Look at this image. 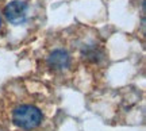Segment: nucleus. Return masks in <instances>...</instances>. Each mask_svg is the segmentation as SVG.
Listing matches in <instances>:
<instances>
[{"label":"nucleus","mask_w":146,"mask_h":131,"mask_svg":"<svg viewBox=\"0 0 146 131\" xmlns=\"http://www.w3.org/2000/svg\"><path fill=\"white\" fill-rule=\"evenodd\" d=\"M57 96L38 79H16L0 91L1 131H54Z\"/></svg>","instance_id":"1"},{"label":"nucleus","mask_w":146,"mask_h":131,"mask_svg":"<svg viewBox=\"0 0 146 131\" xmlns=\"http://www.w3.org/2000/svg\"><path fill=\"white\" fill-rule=\"evenodd\" d=\"M3 14L7 18V21L12 24L23 23L27 16V4L21 0H12L4 7Z\"/></svg>","instance_id":"2"},{"label":"nucleus","mask_w":146,"mask_h":131,"mask_svg":"<svg viewBox=\"0 0 146 131\" xmlns=\"http://www.w3.org/2000/svg\"><path fill=\"white\" fill-rule=\"evenodd\" d=\"M1 24H3V22H1V16H0V28H1Z\"/></svg>","instance_id":"3"}]
</instances>
